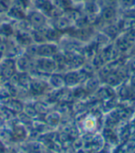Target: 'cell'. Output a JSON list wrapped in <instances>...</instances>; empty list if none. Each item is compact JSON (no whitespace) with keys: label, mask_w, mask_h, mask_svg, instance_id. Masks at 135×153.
<instances>
[{"label":"cell","mask_w":135,"mask_h":153,"mask_svg":"<svg viewBox=\"0 0 135 153\" xmlns=\"http://www.w3.org/2000/svg\"><path fill=\"white\" fill-rule=\"evenodd\" d=\"M98 81L96 79H89L86 82V88L88 91H94L97 88Z\"/></svg>","instance_id":"22"},{"label":"cell","mask_w":135,"mask_h":153,"mask_svg":"<svg viewBox=\"0 0 135 153\" xmlns=\"http://www.w3.org/2000/svg\"><path fill=\"white\" fill-rule=\"evenodd\" d=\"M31 80L29 78V76L22 74L20 76H18V84H21L22 86H30Z\"/></svg>","instance_id":"21"},{"label":"cell","mask_w":135,"mask_h":153,"mask_svg":"<svg viewBox=\"0 0 135 153\" xmlns=\"http://www.w3.org/2000/svg\"><path fill=\"white\" fill-rule=\"evenodd\" d=\"M105 80L106 82L108 84V85H111V86H115V85H118L119 82H120V76H117L116 74L114 73H109L108 76H105Z\"/></svg>","instance_id":"14"},{"label":"cell","mask_w":135,"mask_h":153,"mask_svg":"<svg viewBox=\"0 0 135 153\" xmlns=\"http://www.w3.org/2000/svg\"><path fill=\"white\" fill-rule=\"evenodd\" d=\"M51 2L54 7H60L63 10L73 7V0H52Z\"/></svg>","instance_id":"13"},{"label":"cell","mask_w":135,"mask_h":153,"mask_svg":"<svg viewBox=\"0 0 135 153\" xmlns=\"http://www.w3.org/2000/svg\"><path fill=\"white\" fill-rule=\"evenodd\" d=\"M100 9L105 7H116L119 4V0H97Z\"/></svg>","instance_id":"16"},{"label":"cell","mask_w":135,"mask_h":153,"mask_svg":"<svg viewBox=\"0 0 135 153\" xmlns=\"http://www.w3.org/2000/svg\"><path fill=\"white\" fill-rule=\"evenodd\" d=\"M23 112H24V114H26L28 117H34L37 115L36 109L31 105H25L23 107Z\"/></svg>","instance_id":"17"},{"label":"cell","mask_w":135,"mask_h":153,"mask_svg":"<svg viewBox=\"0 0 135 153\" xmlns=\"http://www.w3.org/2000/svg\"><path fill=\"white\" fill-rule=\"evenodd\" d=\"M15 63H16V68H18V70H20L22 72L27 71L30 67V62L29 56L27 54L26 56H19Z\"/></svg>","instance_id":"10"},{"label":"cell","mask_w":135,"mask_h":153,"mask_svg":"<svg viewBox=\"0 0 135 153\" xmlns=\"http://www.w3.org/2000/svg\"><path fill=\"white\" fill-rule=\"evenodd\" d=\"M27 56H38V45H30L27 48Z\"/></svg>","instance_id":"23"},{"label":"cell","mask_w":135,"mask_h":153,"mask_svg":"<svg viewBox=\"0 0 135 153\" xmlns=\"http://www.w3.org/2000/svg\"><path fill=\"white\" fill-rule=\"evenodd\" d=\"M117 17V10L115 7H105L100 9V18L106 22H111Z\"/></svg>","instance_id":"5"},{"label":"cell","mask_w":135,"mask_h":153,"mask_svg":"<svg viewBox=\"0 0 135 153\" xmlns=\"http://www.w3.org/2000/svg\"><path fill=\"white\" fill-rule=\"evenodd\" d=\"M115 47L119 50V52H125L128 49L131 48V45L124 39L122 35L119 37L115 42Z\"/></svg>","instance_id":"12"},{"label":"cell","mask_w":135,"mask_h":153,"mask_svg":"<svg viewBox=\"0 0 135 153\" xmlns=\"http://www.w3.org/2000/svg\"><path fill=\"white\" fill-rule=\"evenodd\" d=\"M15 68H16V63L11 59H6L2 62V69L1 73L5 79H10L12 78L15 74Z\"/></svg>","instance_id":"4"},{"label":"cell","mask_w":135,"mask_h":153,"mask_svg":"<svg viewBox=\"0 0 135 153\" xmlns=\"http://www.w3.org/2000/svg\"><path fill=\"white\" fill-rule=\"evenodd\" d=\"M58 65L52 57H41L38 61V70L43 73L52 74L56 71Z\"/></svg>","instance_id":"1"},{"label":"cell","mask_w":135,"mask_h":153,"mask_svg":"<svg viewBox=\"0 0 135 153\" xmlns=\"http://www.w3.org/2000/svg\"><path fill=\"white\" fill-rule=\"evenodd\" d=\"M0 1H1V0H0Z\"/></svg>","instance_id":"28"},{"label":"cell","mask_w":135,"mask_h":153,"mask_svg":"<svg viewBox=\"0 0 135 153\" xmlns=\"http://www.w3.org/2000/svg\"><path fill=\"white\" fill-rule=\"evenodd\" d=\"M104 31V34L107 36V37H109V38H114L116 37L119 32L120 31V28L118 25H115V24H109L108 25L107 27L104 28L103 30Z\"/></svg>","instance_id":"11"},{"label":"cell","mask_w":135,"mask_h":153,"mask_svg":"<svg viewBox=\"0 0 135 153\" xmlns=\"http://www.w3.org/2000/svg\"><path fill=\"white\" fill-rule=\"evenodd\" d=\"M28 20L31 26L35 27L36 29L46 24V17L41 11H31L28 15Z\"/></svg>","instance_id":"2"},{"label":"cell","mask_w":135,"mask_h":153,"mask_svg":"<svg viewBox=\"0 0 135 153\" xmlns=\"http://www.w3.org/2000/svg\"><path fill=\"white\" fill-rule=\"evenodd\" d=\"M119 6L122 10L135 7V0H119Z\"/></svg>","instance_id":"15"},{"label":"cell","mask_w":135,"mask_h":153,"mask_svg":"<svg viewBox=\"0 0 135 153\" xmlns=\"http://www.w3.org/2000/svg\"><path fill=\"white\" fill-rule=\"evenodd\" d=\"M0 43H3V37L0 35Z\"/></svg>","instance_id":"26"},{"label":"cell","mask_w":135,"mask_h":153,"mask_svg":"<svg viewBox=\"0 0 135 153\" xmlns=\"http://www.w3.org/2000/svg\"><path fill=\"white\" fill-rule=\"evenodd\" d=\"M45 120L47 121V123L51 124V125H55V124H57L58 121H59V115L57 114H50L47 115V117L45 118Z\"/></svg>","instance_id":"20"},{"label":"cell","mask_w":135,"mask_h":153,"mask_svg":"<svg viewBox=\"0 0 135 153\" xmlns=\"http://www.w3.org/2000/svg\"><path fill=\"white\" fill-rule=\"evenodd\" d=\"M53 25H54V28L57 30L64 31L66 30H68L69 28H71L72 22L70 20L67 19L65 17L62 16L57 19H53Z\"/></svg>","instance_id":"7"},{"label":"cell","mask_w":135,"mask_h":153,"mask_svg":"<svg viewBox=\"0 0 135 153\" xmlns=\"http://www.w3.org/2000/svg\"><path fill=\"white\" fill-rule=\"evenodd\" d=\"M131 68L133 69H135V57H133L132 61H131Z\"/></svg>","instance_id":"25"},{"label":"cell","mask_w":135,"mask_h":153,"mask_svg":"<svg viewBox=\"0 0 135 153\" xmlns=\"http://www.w3.org/2000/svg\"><path fill=\"white\" fill-rule=\"evenodd\" d=\"M49 84L54 89H63L65 86L64 76L59 74H52L49 79Z\"/></svg>","instance_id":"8"},{"label":"cell","mask_w":135,"mask_h":153,"mask_svg":"<svg viewBox=\"0 0 135 153\" xmlns=\"http://www.w3.org/2000/svg\"><path fill=\"white\" fill-rule=\"evenodd\" d=\"M63 17H65L68 20H70L72 23L74 22H77L82 18V14L80 11H78L76 9L74 8H68V9H65L63 11Z\"/></svg>","instance_id":"9"},{"label":"cell","mask_w":135,"mask_h":153,"mask_svg":"<svg viewBox=\"0 0 135 153\" xmlns=\"http://www.w3.org/2000/svg\"><path fill=\"white\" fill-rule=\"evenodd\" d=\"M82 81L79 71H71L64 76V82L67 87H75Z\"/></svg>","instance_id":"6"},{"label":"cell","mask_w":135,"mask_h":153,"mask_svg":"<svg viewBox=\"0 0 135 153\" xmlns=\"http://www.w3.org/2000/svg\"><path fill=\"white\" fill-rule=\"evenodd\" d=\"M58 50L55 45L51 43H41L38 45V56L39 57H52Z\"/></svg>","instance_id":"3"},{"label":"cell","mask_w":135,"mask_h":153,"mask_svg":"<svg viewBox=\"0 0 135 153\" xmlns=\"http://www.w3.org/2000/svg\"><path fill=\"white\" fill-rule=\"evenodd\" d=\"M85 127L87 131H92L96 127V120L93 117H88L85 120Z\"/></svg>","instance_id":"18"},{"label":"cell","mask_w":135,"mask_h":153,"mask_svg":"<svg viewBox=\"0 0 135 153\" xmlns=\"http://www.w3.org/2000/svg\"><path fill=\"white\" fill-rule=\"evenodd\" d=\"M79 1H84V2H86V1H88V0H79Z\"/></svg>","instance_id":"27"},{"label":"cell","mask_w":135,"mask_h":153,"mask_svg":"<svg viewBox=\"0 0 135 153\" xmlns=\"http://www.w3.org/2000/svg\"><path fill=\"white\" fill-rule=\"evenodd\" d=\"M30 89H32V91L34 92H41L44 89L43 85L39 82V81H31L30 83Z\"/></svg>","instance_id":"19"},{"label":"cell","mask_w":135,"mask_h":153,"mask_svg":"<svg viewBox=\"0 0 135 153\" xmlns=\"http://www.w3.org/2000/svg\"><path fill=\"white\" fill-rule=\"evenodd\" d=\"M2 32H3V34H6V35L11 34L12 33V28L8 24H4L2 25Z\"/></svg>","instance_id":"24"}]
</instances>
